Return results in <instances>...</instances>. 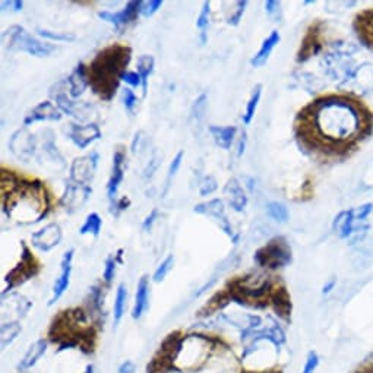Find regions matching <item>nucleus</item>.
<instances>
[{
  "label": "nucleus",
  "instance_id": "obj_1",
  "mask_svg": "<svg viewBox=\"0 0 373 373\" xmlns=\"http://www.w3.org/2000/svg\"><path fill=\"white\" fill-rule=\"evenodd\" d=\"M294 135L318 163H343L373 135V110L354 92L323 94L297 113Z\"/></svg>",
  "mask_w": 373,
  "mask_h": 373
},
{
  "label": "nucleus",
  "instance_id": "obj_2",
  "mask_svg": "<svg viewBox=\"0 0 373 373\" xmlns=\"http://www.w3.org/2000/svg\"><path fill=\"white\" fill-rule=\"evenodd\" d=\"M0 194L3 215L18 225L37 224L52 210L50 194L43 182L37 179H21L5 168H2Z\"/></svg>",
  "mask_w": 373,
  "mask_h": 373
},
{
  "label": "nucleus",
  "instance_id": "obj_3",
  "mask_svg": "<svg viewBox=\"0 0 373 373\" xmlns=\"http://www.w3.org/2000/svg\"><path fill=\"white\" fill-rule=\"evenodd\" d=\"M132 49L125 44H112L97 53L87 66L90 87L104 101H112L120 81L126 74Z\"/></svg>",
  "mask_w": 373,
  "mask_h": 373
},
{
  "label": "nucleus",
  "instance_id": "obj_4",
  "mask_svg": "<svg viewBox=\"0 0 373 373\" xmlns=\"http://www.w3.org/2000/svg\"><path fill=\"white\" fill-rule=\"evenodd\" d=\"M2 43L9 52H22L35 57H47L56 52V46L40 41L21 26H12L5 30Z\"/></svg>",
  "mask_w": 373,
  "mask_h": 373
},
{
  "label": "nucleus",
  "instance_id": "obj_5",
  "mask_svg": "<svg viewBox=\"0 0 373 373\" xmlns=\"http://www.w3.org/2000/svg\"><path fill=\"white\" fill-rule=\"evenodd\" d=\"M255 262L267 270L283 268L292 262V248L284 237H274L265 246L256 250Z\"/></svg>",
  "mask_w": 373,
  "mask_h": 373
},
{
  "label": "nucleus",
  "instance_id": "obj_6",
  "mask_svg": "<svg viewBox=\"0 0 373 373\" xmlns=\"http://www.w3.org/2000/svg\"><path fill=\"white\" fill-rule=\"evenodd\" d=\"M208 353V343L201 336H190L176 344L174 360L183 369H192L203 362Z\"/></svg>",
  "mask_w": 373,
  "mask_h": 373
},
{
  "label": "nucleus",
  "instance_id": "obj_7",
  "mask_svg": "<svg viewBox=\"0 0 373 373\" xmlns=\"http://www.w3.org/2000/svg\"><path fill=\"white\" fill-rule=\"evenodd\" d=\"M21 246H22V252H21V261L18 265L10 270L8 272V275L5 276V281H6V288L3 292V296L10 292L12 288L26 283L27 280L32 279L34 275H37L39 271H40V263L39 261L35 259V256L32 255L31 249L27 246L26 242H21Z\"/></svg>",
  "mask_w": 373,
  "mask_h": 373
},
{
  "label": "nucleus",
  "instance_id": "obj_8",
  "mask_svg": "<svg viewBox=\"0 0 373 373\" xmlns=\"http://www.w3.org/2000/svg\"><path fill=\"white\" fill-rule=\"evenodd\" d=\"M100 155L99 152L92 151L88 155L75 159L70 165V180L75 183L88 185L94 180L95 170H97Z\"/></svg>",
  "mask_w": 373,
  "mask_h": 373
},
{
  "label": "nucleus",
  "instance_id": "obj_9",
  "mask_svg": "<svg viewBox=\"0 0 373 373\" xmlns=\"http://www.w3.org/2000/svg\"><path fill=\"white\" fill-rule=\"evenodd\" d=\"M9 150L17 159L22 161H30L35 155V137L27 128L18 129L9 141Z\"/></svg>",
  "mask_w": 373,
  "mask_h": 373
},
{
  "label": "nucleus",
  "instance_id": "obj_10",
  "mask_svg": "<svg viewBox=\"0 0 373 373\" xmlns=\"http://www.w3.org/2000/svg\"><path fill=\"white\" fill-rule=\"evenodd\" d=\"M194 211L196 214L207 215V216H211V219H215L216 221H219V224H220V227L224 230V233L228 237H230V239H233L234 243H237V234H234L230 223H228V219H227V215H225L224 203H223L221 199L215 198V199H211L208 202L198 203V205H195Z\"/></svg>",
  "mask_w": 373,
  "mask_h": 373
},
{
  "label": "nucleus",
  "instance_id": "obj_11",
  "mask_svg": "<svg viewBox=\"0 0 373 373\" xmlns=\"http://www.w3.org/2000/svg\"><path fill=\"white\" fill-rule=\"evenodd\" d=\"M91 195H92V189L88 185L75 183V182H72V180H69L63 195L62 198H60V203L66 208L68 212H75L85 205Z\"/></svg>",
  "mask_w": 373,
  "mask_h": 373
},
{
  "label": "nucleus",
  "instance_id": "obj_12",
  "mask_svg": "<svg viewBox=\"0 0 373 373\" xmlns=\"http://www.w3.org/2000/svg\"><path fill=\"white\" fill-rule=\"evenodd\" d=\"M353 31L360 44L373 52V8L357 12L353 18Z\"/></svg>",
  "mask_w": 373,
  "mask_h": 373
},
{
  "label": "nucleus",
  "instance_id": "obj_13",
  "mask_svg": "<svg viewBox=\"0 0 373 373\" xmlns=\"http://www.w3.org/2000/svg\"><path fill=\"white\" fill-rule=\"evenodd\" d=\"M62 237L63 234H62V228H60V225L57 223H50L44 225L41 230L32 233L31 243L40 252H50L56 246L60 245Z\"/></svg>",
  "mask_w": 373,
  "mask_h": 373
},
{
  "label": "nucleus",
  "instance_id": "obj_14",
  "mask_svg": "<svg viewBox=\"0 0 373 373\" xmlns=\"http://www.w3.org/2000/svg\"><path fill=\"white\" fill-rule=\"evenodd\" d=\"M322 22H315L308 28L305 39L297 53V62H306L308 59L315 56L322 49Z\"/></svg>",
  "mask_w": 373,
  "mask_h": 373
},
{
  "label": "nucleus",
  "instance_id": "obj_15",
  "mask_svg": "<svg viewBox=\"0 0 373 373\" xmlns=\"http://www.w3.org/2000/svg\"><path fill=\"white\" fill-rule=\"evenodd\" d=\"M69 139L75 143L79 150H85L92 142L101 138V130L95 123L88 125H69Z\"/></svg>",
  "mask_w": 373,
  "mask_h": 373
},
{
  "label": "nucleus",
  "instance_id": "obj_16",
  "mask_svg": "<svg viewBox=\"0 0 373 373\" xmlns=\"http://www.w3.org/2000/svg\"><path fill=\"white\" fill-rule=\"evenodd\" d=\"M141 3L142 2H129L122 10L119 12L104 10L100 12L99 17L108 23H113L116 28H120L123 26H128L130 22H134L138 18V15L141 14Z\"/></svg>",
  "mask_w": 373,
  "mask_h": 373
},
{
  "label": "nucleus",
  "instance_id": "obj_17",
  "mask_svg": "<svg viewBox=\"0 0 373 373\" xmlns=\"http://www.w3.org/2000/svg\"><path fill=\"white\" fill-rule=\"evenodd\" d=\"M74 255L75 250L70 249L68 250L66 254L62 258V263H60V267H62V272H60L59 279L56 280L54 285H53V296L50 299L49 305H54L57 300L65 294V292L68 290L69 283H70V274H72V261H74Z\"/></svg>",
  "mask_w": 373,
  "mask_h": 373
},
{
  "label": "nucleus",
  "instance_id": "obj_18",
  "mask_svg": "<svg viewBox=\"0 0 373 373\" xmlns=\"http://www.w3.org/2000/svg\"><path fill=\"white\" fill-rule=\"evenodd\" d=\"M125 161H126V154H125V151L122 148L116 150V152L113 155L112 174H110V179H108V183H107V196H108V199H110V202H114L116 201L119 186H120V183H122V180H123V176H125V170H123Z\"/></svg>",
  "mask_w": 373,
  "mask_h": 373
},
{
  "label": "nucleus",
  "instance_id": "obj_19",
  "mask_svg": "<svg viewBox=\"0 0 373 373\" xmlns=\"http://www.w3.org/2000/svg\"><path fill=\"white\" fill-rule=\"evenodd\" d=\"M60 119H62V112L59 110V107H56L50 101H41L26 116V119H23V125L30 126L37 122H46V120H53V122H56V120Z\"/></svg>",
  "mask_w": 373,
  "mask_h": 373
},
{
  "label": "nucleus",
  "instance_id": "obj_20",
  "mask_svg": "<svg viewBox=\"0 0 373 373\" xmlns=\"http://www.w3.org/2000/svg\"><path fill=\"white\" fill-rule=\"evenodd\" d=\"M224 195L230 203V207L237 211L242 212L246 205H248V196L245 194V190L242 188V185L239 183L237 179H230L224 186Z\"/></svg>",
  "mask_w": 373,
  "mask_h": 373
},
{
  "label": "nucleus",
  "instance_id": "obj_21",
  "mask_svg": "<svg viewBox=\"0 0 373 373\" xmlns=\"http://www.w3.org/2000/svg\"><path fill=\"white\" fill-rule=\"evenodd\" d=\"M66 83H68V90H69L70 97H74V99L81 97L83 91L90 87L87 66L83 63H79L75 68V70L69 75V78L66 79Z\"/></svg>",
  "mask_w": 373,
  "mask_h": 373
},
{
  "label": "nucleus",
  "instance_id": "obj_22",
  "mask_svg": "<svg viewBox=\"0 0 373 373\" xmlns=\"http://www.w3.org/2000/svg\"><path fill=\"white\" fill-rule=\"evenodd\" d=\"M148 300H150V281L148 276L143 275L138 283L137 294H135V305L134 310H132V316L134 319H141L148 309Z\"/></svg>",
  "mask_w": 373,
  "mask_h": 373
},
{
  "label": "nucleus",
  "instance_id": "obj_23",
  "mask_svg": "<svg viewBox=\"0 0 373 373\" xmlns=\"http://www.w3.org/2000/svg\"><path fill=\"white\" fill-rule=\"evenodd\" d=\"M280 40H281L280 32H279V31H272V32L268 35V37H267L265 40H263V43H262V46H261L259 52H258L254 57H252L250 65L254 66V68H261V66L265 65V63H267V60L270 59V56H271V53H272V50L275 49L276 44L280 43Z\"/></svg>",
  "mask_w": 373,
  "mask_h": 373
},
{
  "label": "nucleus",
  "instance_id": "obj_24",
  "mask_svg": "<svg viewBox=\"0 0 373 373\" xmlns=\"http://www.w3.org/2000/svg\"><path fill=\"white\" fill-rule=\"evenodd\" d=\"M210 132L216 145L223 150H230L234 142L237 129L234 126H210Z\"/></svg>",
  "mask_w": 373,
  "mask_h": 373
},
{
  "label": "nucleus",
  "instance_id": "obj_25",
  "mask_svg": "<svg viewBox=\"0 0 373 373\" xmlns=\"http://www.w3.org/2000/svg\"><path fill=\"white\" fill-rule=\"evenodd\" d=\"M46 350H47V343L44 340H39V341H35L34 344H31V347L28 348V352L26 353V356L22 357L18 369L22 370V372L30 370L32 366L37 365V362L41 359V356L46 353Z\"/></svg>",
  "mask_w": 373,
  "mask_h": 373
},
{
  "label": "nucleus",
  "instance_id": "obj_26",
  "mask_svg": "<svg viewBox=\"0 0 373 373\" xmlns=\"http://www.w3.org/2000/svg\"><path fill=\"white\" fill-rule=\"evenodd\" d=\"M154 65H155V60H154L152 56H150V54L139 56L137 68H138V74H139L141 81H142V94L143 95H147L148 78L151 77V74L154 72Z\"/></svg>",
  "mask_w": 373,
  "mask_h": 373
},
{
  "label": "nucleus",
  "instance_id": "obj_27",
  "mask_svg": "<svg viewBox=\"0 0 373 373\" xmlns=\"http://www.w3.org/2000/svg\"><path fill=\"white\" fill-rule=\"evenodd\" d=\"M126 300H128V290L125 284H120L117 287V292H116V300H114V308H113V312H114V323L117 325L120 321H122L123 315H125V310H126Z\"/></svg>",
  "mask_w": 373,
  "mask_h": 373
},
{
  "label": "nucleus",
  "instance_id": "obj_28",
  "mask_svg": "<svg viewBox=\"0 0 373 373\" xmlns=\"http://www.w3.org/2000/svg\"><path fill=\"white\" fill-rule=\"evenodd\" d=\"M101 225H103V220L101 216L97 212H91L85 223L79 228V234H92L94 237H99L100 232H101Z\"/></svg>",
  "mask_w": 373,
  "mask_h": 373
},
{
  "label": "nucleus",
  "instance_id": "obj_29",
  "mask_svg": "<svg viewBox=\"0 0 373 373\" xmlns=\"http://www.w3.org/2000/svg\"><path fill=\"white\" fill-rule=\"evenodd\" d=\"M261 95H262V85H256L254 88V91H252V95H250V99H249L248 105H246V112L243 114L245 125H250L252 119H254V116L256 113L258 104H259V100H261Z\"/></svg>",
  "mask_w": 373,
  "mask_h": 373
},
{
  "label": "nucleus",
  "instance_id": "obj_30",
  "mask_svg": "<svg viewBox=\"0 0 373 373\" xmlns=\"http://www.w3.org/2000/svg\"><path fill=\"white\" fill-rule=\"evenodd\" d=\"M22 328L19 322H9L2 325V347L6 348L17 336L21 334Z\"/></svg>",
  "mask_w": 373,
  "mask_h": 373
},
{
  "label": "nucleus",
  "instance_id": "obj_31",
  "mask_svg": "<svg viewBox=\"0 0 373 373\" xmlns=\"http://www.w3.org/2000/svg\"><path fill=\"white\" fill-rule=\"evenodd\" d=\"M267 211L274 221L285 223L288 220V210L280 202H270L267 205Z\"/></svg>",
  "mask_w": 373,
  "mask_h": 373
},
{
  "label": "nucleus",
  "instance_id": "obj_32",
  "mask_svg": "<svg viewBox=\"0 0 373 373\" xmlns=\"http://www.w3.org/2000/svg\"><path fill=\"white\" fill-rule=\"evenodd\" d=\"M210 2H203V6H202V10H201V14L196 19V27L198 30L201 31L202 34V43H205L207 41V35H205V31L210 26V14H211V9H210Z\"/></svg>",
  "mask_w": 373,
  "mask_h": 373
},
{
  "label": "nucleus",
  "instance_id": "obj_33",
  "mask_svg": "<svg viewBox=\"0 0 373 373\" xmlns=\"http://www.w3.org/2000/svg\"><path fill=\"white\" fill-rule=\"evenodd\" d=\"M173 263H174V256H173V255H168V256L160 263V265L157 267V270H155V272H154V275H152L154 283H161V281L165 279V276H167V274L172 271Z\"/></svg>",
  "mask_w": 373,
  "mask_h": 373
},
{
  "label": "nucleus",
  "instance_id": "obj_34",
  "mask_svg": "<svg viewBox=\"0 0 373 373\" xmlns=\"http://www.w3.org/2000/svg\"><path fill=\"white\" fill-rule=\"evenodd\" d=\"M37 32L39 35H41V37L54 40V41H75L77 40V35L72 32H53L49 30H41V28H39Z\"/></svg>",
  "mask_w": 373,
  "mask_h": 373
},
{
  "label": "nucleus",
  "instance_id": "obj_35",
  "mask_svg": "<svg viewBox=\"0 0 373 373\" xmlns=\"http://www.w3.org/2000/svg\"><path fill=\"white\" fill-rule=\"evenodd\" d=\"M207 103H208V95L207 94H201L199 97L195 100L194 107H192V114L198 120H202L203 114H205L207 110Z\"/></svg>",
  "mask_w": 373,
  "mask_h": 373
},
{
  "label": "nucleus",
  "instance_id": "obj_36",
  "mask_svg": "<svg viewBox=\"0 0 373 373\" xmlns=\"http://www.w3.org/2000/svg\"><path fill=\"white\" fill-rule=\"evenodd\" d=\"M234 6H236L234 8V12H233V14L230 17L227 18V22L230 23V26H233V27H237L240 19H242V17L245 14V9L248 6V2H246V0H240V2H236L234 3Z\"/></svg>",
  "mask_w": 373,
  "mask_h": 373
},
{
  "label": "nucleus",
  "instance_id": "obj_37",
  "mask_svg": "<svg viewBox=\"0 0 373 373\" xmlns=\"http://www.w3.org/2000/svg\"><path fill=\"white\" fill-rule=\"evenodd\" d=\"M182 160H183V151H179L176 157L173 159L170 167H168V173H167V180H165V190L168 189V186H170V182L172 179L177 174L179 168H180V164H182Z\"/></svg>",
  "mask_w": 373,
  "mask_h": 373
},
{
  "label": "nucleus",
  "instance_id": "obj_38",
  "mask_svg": "<svg viewBox=\"0 0 373 373\" xmlns=\"http://www.w3.org/2000/svg\"><path fill=\"white\" fill-rule=\"evenodd\" d=\"M216 188H219V183H216V180L214 176H207L203 177V180L199 185V194L202 196H207V195H211L214 194V192L216 190Z\"/></svg>",
  "mask_w": 373,
  "mask_h": 373
},
{
  "label": "nucleus",
  "instance_id": "obj_39",
  "mask_svg": "<svg viewBox=\"0 0 373 373\" xmlns=\"http://www.w3.org/2000/svg\"><path fill=\"white\" fill-rule=\"evenodd\" d=\"M163 6L161 0H150V2H142L141 3V15L150 18L154 14H157L159 9Z\"/></svg>",
  "mask_w": 373,
  "mask_h": 373
},
{
  "label": "nucleus",
  "instance_id": "obj_40",
  "mask_svg": "<svg viewBox=\"0 0 373 373\" xmlns=\"http://www.w3.org/2000/svg\"><path fill=\"white\" fill-rule=\"evenodd\" d=\"M116 265H117V259L116 256H108L105 259V267H104V272H103V279L107 284H110L116 275Z\"/></svg>",
  "mask_w": 373,
  "mask_h": 373
},
{
  "label": "nucleus",
  "instance_id": "obj_41",
  "mask_svg": "<svg viewBox=\"0 0 373 373\" xmlns=\"http://www.w3.org/2000/svg\"><path fill=\"white\" fill-rule=\"evenodd\" d=\"M122 101H123V105H125L126 110L129 113H134V108H135V105L138 103L135 92L132 91L130 88H125L123 92H122Z\"/></svg>",
  "mask_w": 373,
  "mask_h": 373
},
{
  "label": "nucleus",
  "instance_id": "obj_42",
  "mask_svg": "<svg viewBox=\"0 0 373 373\" xmlns=\"http://www.w3.org/2000/svg\"><path fill=\"white\" fill-rule=\"evenodd\" d=\"M318 365H319V357H318V354L315 352H310L308 354L306 363H305V367H303V372L302 373H315Z\"/></svg>",
  "mask_w": 373,
  "mask_h": 373
},
{
  "label": "nucleus",
  "instance_id": "obj_43",
  "mask_svg": "<svg viewBox=\"0 0 373 373\" xmlns=\"http://www.w3.org/2000/svg\"><path fill=\"white\" fill-rule=\"evenodd\" d=\"M122 81H125L128 85L132 88L142 87V81H141V77H139L138 72H126Z\"/></svg>",
  "mask_w": 373,
  "mask_h": 373
},
{
  "label": "nucleus",
  "instance_id": "obj_44",
  "mask_svg": "<svg viewBox=\"0 0 373 373\" xmlns=\"http://www.w3.org/2000/svg\"><path fill=\"white\" fill-rule=\"evenodd\" d=\"M129 203H130V201H129L126 196L122 198L120 201L116 199L114 202H112V214L117 216L120 212L125 211V210L129 207Z\"/></svg>",
  "mask_w": 373,
  "mask_h": 373
},
{
  "label": "nucleus",
  "instance_id": "obj_45",
  "mask_svg": "<svg viewBox=\"0 0 373 373\" xmlns=\"http://www.w3.org/2000/svg\"><path fill=\"white\" fill-rule=\"evenodd\" d=\"M159 219V210H152L151 214L147 216L145 220H143L142 223V230L143 232H151V228H152V224L155 223V220Z\"/></svg>",
  "mask_w": 373,
  "mask_h": 373
},
{
  "label": "nucleus",
  "instance_id": "obj_46",
  "mask_svg": "<svg viewBox=\"0 0 373 373\" xmlns=\"http://www.w3.org/2000/svg\"><path fill=\"white\" fill-rule=\"evenodd\" d=\"M279 8H280V3L275 2V0H270V2L265 3V10L268 17L274 18L276 14H279Z\"/></svg>",
  "mask_w": 373,
  "mask_h": 373
},
{
  "label": "nucleus",
  "instance_id": "obj_47",
  "mask_svg": "<svg viewBox=\"0 0 373 373\" xmlns=\"http://www.w3.org/2000/svg\"><path fill=\"white\" fill-rule=\"evenodd\" d=\"M23 3L21 2V0H10V2H2V9L3 10H8L6 8H10V10L14 12H19L22 9Z\"/></svg>",
  "mask_w": 373,
  "mask_h": 373
},
{
  "label": "nucleus",
  "instance_id": "obj_48",
  "mask_svg": "<svg viewBox=\"0 0 373 373\" xmlns=\"http://www.w3.org/2000/svg\"><path fill=\"white\" fill-rule=\"evenodd\" d=\"M157 167H159V159L155 157V159H152V160L150 161L148 167L145 168V172H143V173H145L143 176H145V177H151V176L154 174V172L157 170Z\"/></svg>",
  "mask_w": 373,
  "mask_h": 373
},
{
  "label": "nucleus",
  "instance_id": "obj_49",
  "mask_svg": "<svg viewBox=\"0 0 373 373\" xmlns=\"http://www.w3.org/2000/svg\"><path fill=\"white\" fill-rule=\"evenodd\" d=\"M116 373H135V365L132 362H125L120 365Z\"/></svg>",
  "mask_w": 373,
  "mask_h": 373
},
{
  "label": "nucleus",
  "instance_id": "obj_50",
  "mask_svg": "<svg viewBox=\"0 0 373 373\" xmlns=\"http://www.w3.org/2000/svg\"><path fill=\"white\" fill-rule=\"evenodd\" d=\"M356 373H373V360H369V362L360 365Z\"/></svg>",
  "mask_w": 373,
  "mask_h": 373
},
{
  "label": "nucleus",
  "instance_id": "obj_51",
  "mask_svg": "<svg viewBox=\"0 0 373 373\" xmlns=\"http://www.w3.org/2000/svg\"><path fill=\"white\" fill-rule=\"evenodd\" d=\"M245 143H246V134L243 132L242 137H240V142H239V157H242L245 152Z\"/></svg>",
  "mask_w": 373,
  "mask_h": 373
},
{
  "label": "nucleus",
  "instance_id": "obj_52",
  "mask_svg": "<svg viewBox=\"0 0 373 373\" xmlns=\"http://www.w3.org/2000/svg\"><path fill=\"white\" fill-rule=\"evenodd\" d=\"M220 300H221V302H225V300L223 299V294H219V302H220ZM214 302H216V297H214V299L211 300L210 305H214ZM220 306H223V305H220V303H219V305H215V309H219Z\"/></svg>",
  "mask_w": 373,
  "mask_h": 373
},
{
  "label": "nucleus",
  "instance_id": "obj_53",
  "mask_svg": "<svg viewBox=\"0 0 373 373\" xmlns=\"http://www.w3.org/2000/svg\"><path fill=\"white\" fill-rule=\"evenodd\" d=\"M87 373H92V367H88V370H87Z\"/></svg>",
  "mask_w": 373,
  "mask_h": 373
}]
</instances>
